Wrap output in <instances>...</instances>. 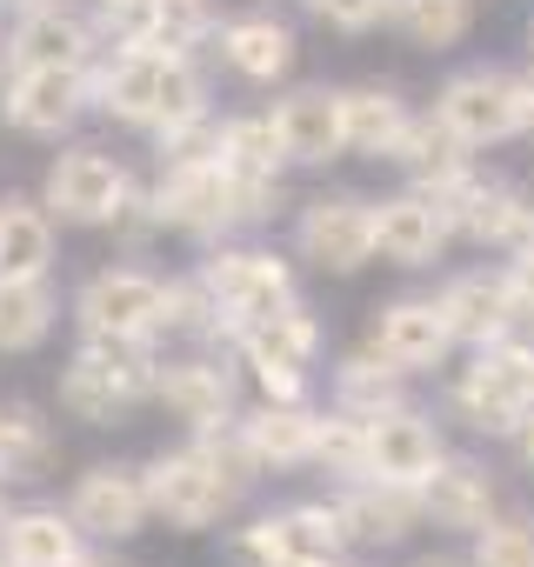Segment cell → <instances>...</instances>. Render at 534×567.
I'll return each mask as SVG.
<instances>
[{"label":"cell","instance_id":"3","mask_svg":"<svg viewBox=\"0 0 534 567\" xmlns=\"http://www.w3.org/2000/svg\"><path fill=\"white\" fill-rule=\"evenodd\" d=\"M441 408L474 441H514V427L534 414V334H507V341L468 348L448 368Z\"/></svg>","mask_w":534,"mask_h":567},{"label":"cell","instance_id":"33","mask_svg":"<svg viewBox=\"0 0 534 567\" xmlns=\"http://www.w3.org/2000/svg\"><path fill=\"white\" fill-rule=\"evenodd\" d=\"M61 328V288L48 280H0V354H41Z\"/></svg>","mask_w":534,"mask_h":567},{"label":"cell","instance_id":"22","mask_svg":"<svg viewBox=\"0 0 534 567\" xmlns=\"http://www.w3.org/2000/svg\"><path fill=\"white\" fill-rule=\"evenodd\" d=\"M434 301H441V315H448L461 354H468V348H487V341H507V334H527L501 260H494V267H461V274H448L441 288H434Z\"/></svg>","mask_w":534,"mask_h":567},{"label":"cell","instance_id":"51","mask_svg":"<svg viewBox=\"0 0 534 567\" xmlns=\"http://www.w3.org/2000/svg\"><path fill=\"white\" fill-rule=\"evenodd\" d=\"M0 567H14V560H8V554H0Z\"/></svg>","mask_w":534,"mask_h":567},{"label":"cell","instance_id":"6","mask_svg":"<svg viewBox=\"0 0 534 567\" xmlns=\"http://www.w3.org/2000/svg\"><path fill=\"white\" fill-rule=\"evenodd\" d=\"M321 348H328V328H321V315H315L308 295H301V301H288L281 315L240 328L234 361H240L254 401H315Z\"/></svg>","mask_w":534,"mask_h":567},{"label":"cell","instance_id":"2","mask_svg":"<svg viewBox=\"0 0 534 567\" xmlns=\"http://www.w3.org/2000/svg\"><path fill=\"white\" fill-rule=\"evenodd\" d=\"M154 381H161V341L74 334V354L54 381V408L81 427H121L141 408H154Z\"/></svg>","mask_w":534,"mask_h":567},{"label":"cell","instance_id":"7","mask_svg":"<svg viewBox=\"0 0 534 567\" xmlns=\"http://www.w3.org/2000/svg\"><path fill=\"white\" fill-rule=\"evenodd\" d=\"M288 247L301 267L328 274V280H355L368 274L381 254H374V194H355V187H321V194H301L295 214H288Z\"/></svg>","mask_w":534,"mask_h":567},{"label":"cell","instance_id":"8","mask_svg":"<svg viewBox=\"0 0 534 567\" xmlns=\"http://www.w3.org/2000/svg\"><path fill=\"white\" fill-rule=\"evenodd\" d=\"M74 334H127V341H167V274L134 267V260H107L94 267L74 301Z\"/></svg>","mask_w":534,"mask_h":567},{"label":"cell","instance_id":"45","mask_svg":"<svg viewBox=\"0 0 534 567\" xmlns=\"http://www.w3.org/2000/svg\"><path fill=\"white\" fill-rule=\"evenodd\" d=\"M401 567H468V554H434V547H428V554H414V560H401Z\"/></svg>","mask_w":534,"mask_h":567},{"label":"cell","instance_id":"29","mask_svg":"<svg viewBox=\"0 0 534 567\" xmlns=\"http://www.w3.org/2000/svg\"><path fill=\"white\" fill-rule=\"evenodd\" d=\"M61 254V220L41 194H0V280H48Z\"/></svg>","mask_w":534,"mask_h":567},{"label":"cell","instance_id":"32","mask_svg":"<svg viewBox=\"0 0 534 567\" xmlns=\"http://www.w3.org/2000/svg\"><path fill=\"white\" fill-rule=\"evenodd\" d=\"M481 21V0H388V34L414 54H454Z\"/></svg>","mask_w":534,"mask_h":567},{"label":"cell","instance_id":"39","mask_svg":"<svg viewBox=\"0 0 534 567\" xmlns=\"http://www.w3.org/2000/svg\"><path fill=\"white\" fill-rule=\"evenodd\" d=\"M301 8H308L315 28H328L341 41H361L374 28H388V0H301Z\"/></svg>","mask_w":534,"mask_h":567},{"label":"cell","instance_id":"26","mask_svg":"<svg viewBox=\"0 0 534 567\" xmlns=\"http://www.w3.org/2000/svg\"><path fill=\"white\" fill-rule=\"evenodd\" d=\"M388 167H394L408 187H428V194L441 200V194H454V187L481 167V154H474L461 134H448V127L434 121V107H421V114L401 127V141H394Z\"/></svg>","mask_w":534,"mask_h":567},{"label":"cell","instance_id":"17","mask_svg":"<svg viewBox=\"0 0 534 567\" xmlns=\"http://www.w3.org/2000/svg\"><path fill=\"white\" fill-rule=\"evenodd\" d=\"M454 240V220L448 207L428 194V187H394V194H374V254L381 267H401V274H421V267H441Z\"/></svg>","mask_w":534,"mask_h":567},{"label":"cell","instance_id":"13","mask_svg":"<svg viewBox=\"0 0 534 567\" xmlns=\"http://www.w3.org/2000/svg\"><path fill=\"white\" fill-rule=\"evenodd\" d=\"M361 341H368L381 361H394L401 374H414V381L448 374V368L461 361V341H454V328H448V315H441L434 295H394V301H374Z\"/></svg>","mask_w":534,"mask_h":567},{"label":"cell","instance_id":"14","mask_svg":"<svg viewBox=\"0 0 534 567\" xmlns=\"http://www.w3.org/2000/svg\"><path fill=\"white\" fill-rule=\"evenodd\" d=\"M68 514L81 520L88 540H101V547H127L134 534L154 527L147 467H141V461H88V467L68 481Z\"/></svg>","mask_w":534,"mask_h":567},{"label":"cell","instance_id":"12","mask_svg":"<svg viewBox=\"0 0 534 567\" xmlns=\"http://www.w3.org/2000/svg\"><path fill=\"white\" fill-rule=\"evenodd\" d=\"M154 214H161V234H181L194 247H214V240H234V167L227 161H174V167H154Z\"/></svg>","mask_w":534,"mask_h":567},{"label":"cell","instance_id":"1","mask_svg":"<svg viewBox=\"0 0 534 567\" xmlns=\"http://www.w3.org/2000/svg\"><path fill=\"white\" fill-rule=\"evenodd\" d=\"M94 114L127 134H167L181 121L214 114V81L201 54H101L94 61Z\"/></svg>","mask_w":534,"mask_h":567},{"label":"cell","instance_id":"16","mask_svg":"<svg viewBox=\"0 0 534 567\" xmlns=\"http://www.w3.org/2000/svg\"><path fill=\"white\" fill-rule=\"evenodd\" d=\"M448 220H454V240L474 247V254H514V247H534V194L521 181H501V174H468L454 194H441Z\"/></svg>","mask_w":534,"mask_h":567},{"label":"cell","instance_id":"4","mask_svg":"<svg viewBox=\"0 0 534 567\" xmlns=\"http://www.w3.org/2000/svg\"><path fill=\"white\" fill-rule=\"evenodd\" d=\"M194 274L207 280V295L220 301L234 341H240V328H254L267 315H281L288 301H301V260H295V247H260L254 234L201 247Z\"/></svg>","mask_w":534,"mask_h":567},{"label":"cell","instance_id":"41","mask_svg":"<svg viewBox=\"0 0 534 567\" xmlns=\"http://www.w3.org/2000/svg\"><path fill=\"white\" fill-rule=\"evenodd\" d=\"M107 234H114V247H127V254H141V247L161 234V214H154V187H147V181H134V187L121 194V207H114Z\"/></svg>","mask_w":534,"mask_h":567},{"label":"cell","instance_id":"48","mask_svg":"<svg viewBox=\"0 0 534 567\" xmlns=\"http://www.w3.org/2000/svg\"><path fill=\"white\" fill-rule=\"evenodd\" d=\"M288 567H355V554H341V560H288Z\"/></svg>","mask_w":534,"mask_h":567},{"label":"cell","instance_id":"10","mask_svg":"<svg viewBox=\"0 0 534 567\" xmlns=\"http://www.w3.org/2000/svg\"><path fill=\"white\" fill-rule=\"evenodd\" d=\"M434 121L448 134H461L474 154H494V147L521 141V74L514 68H494V61L454 68L434 87Z\"/></svg>","mask_w":534,"mask_h":567},{"label":"cell","instance_id":"36","mask_svg":"<svg viewBox=\"0 0 534 567\" xmlns=\"http://www.w3.org/2000/svg\"><path fill=\"white\" fill-rule=\"evenodd\" d=\"M328 487H348V481H368V421L321 401V434H315V467Z\"/></svg>","mask_w":534,"mask_h":567},{"label":"cell","instance_id":"30","mask_svg":"<svg viewBox=\"0 0 534 567\" xmlns=\"http://www.w3.org/2000/svg\"><path fill=\"white\" fill-rule=\"evenodd\" d=\"M61 467V427L34 401H0V474L14 487H34Z\"/></svg>","mask_w":534,"mask_h":567},{"label":"cell","instance_id":"19","mask_svg":"<svg viewBox=\"0 0 534 567\" xmlns=\"http://www.w3.org/2000/svg\"><path fill=\"white\" fill-rule=\"evenodd\" d=\"M214 61L234 81H247V87H288L295 81V61H301V34L275 8H247V14H227L220 21Z\"/></svg>","mask_w":534,"mask_h":567},{"label":"cell","instance_id":"34","mask_svg":"<svg viewBox=\"0 0 534 567\" xmlns=\"http://www.w3.org/2000/svg\"><path fill=\"white\" fill-rule=\"evenodd\" d=\"M220 161L234 174H260V181H288V147H281V127L267 107L254 114H220Z\"/></svg>","mask_w":534,"mask_h":567},{"label":"cell","instance_id":"11","mask_svg":"<svg viewBox=\"0 0 534 567\" xmlns=\"http://www.w3.org/2000/svg\"><path fill=\"white\" fill-rule=\"evenodd\" d=\"M127 187H134V167H127L121 154H107V147H94V141H74V147H61V154L48 161V174H41V207H48L61 227L107 234V220H114V207H121Z\"/></svg>","mask_w":534,"mask_h":567},{"label":"cell","instance_id":"31","mask_svg":"<svg viewBox=\"0 0 534 567\" xmlns=\"http://www.w3.org/2000/svg\"><path fill=\"white\" fill-rule=\"evenodd\" d=\"M408 388H414V374H401L394 361H381L368 341H361V348H348V354L328 368V401H335V408H348V414H361V421H374V414L401 408V401H408Z\"/></svg>","mask_w":534,"mask_h":567},{"label":"cell","instance_id":"25","mask_svg":"<svg viewBox=\"0 0 534 567\" xmlns=\"http://www.w3.org/2000/svg\"><path fill=\"white\" fill-rule=\"evenodd\" d=\"M240 434H247L260 474H308L315 434H321V401H254V408H240Z\"/></svg>","mask_w":534,"mask_h":567},{"label":"cell","instance_id":"43","mask_svg":"<svg viewBox=\"0 0 534 567\" xmlns=\"http://www.w3.org/2000/svg\"><path fill=\"white\" fill-rule=\"evenodd\" d=\"M507 447H514V461H521V474H534V414H527V421L514 427V441H507Z\"/></svg>","mask_w":534,"mask_h":567},{"label":"cell","instance_id":"38","mask_svg":"<svg viewBox=\"0 0 534 567\" xmlns=\"http://www.w3.org/2000/svg\"><path fill=\"white\" fill-rule=\"evenodd\" d=\"M227 567H288V540H281V514L267 507L240 527H227Z\"/></svg>","mask_w":534,"mask_h":567},{"label":"cell","instance_id":"42","mask_svg":"<svg viewBox=\"0 0 534 567\" xmlns=\"http://www.w3.org/2000/svg\"><path fill=\"white\" fill-rule=\"evenodd\" d=\"M501 274H507V288H514L521 328L534 334V247H514V254H501Z\"/></svg>","mask_w":534,"mask_h":567},{"label":"cell","instance_id":"47","mask_svg":"<svg viewBox=\"0 0 534 567\" xmlns=\"http://www.w3.org/2000/svg\"><path fill=\"white\" fill-rule=\"evenodd\" d=\"M34 8H48V0H0V14H8V21H21V14H34Z\"/></svg>","mask_w":534,"mask_h":567},{"label":"cell","instance_id":"23","mask_svg":"<svg viewBox=\"0 0 534 567\" xmlns=\"http://www.w3.org/2000/svg\"><path fill=\"white\" fill-rule=\"evenodd\" d=\"M421 514L434 534H454V540H474L494 514H501V481L481 454H448L428 481H421Z\"/></svg>","mask_w":534,"mask_h":567},{"label":"cell","instance_id":"49","mask_svg":"<svg viewBox=\"0 0 534 567\" xmlns=\"http://www.w3.org/2000/svg\"><path fill=\"white\" fill-rule=\"evenodd\" d=\"M0 81H8V14H0Z\"/></svg>","mask_w":534,"mask_h":567},{"label":"cell","instance_id":"28","mask_svg":"<svg viewBox=\"0 0 534 567\" xmlns=\"http://www.w3.org/2000/svg\"><path fill=\"white\" fill-rule=\"evenodd\" d=\"M94 540L81 534V520L68 514V501H21L8 534H0V554L14 567H74Z\"/></svg>","mask_w":534,"mask_h":567},{"label":"cell","instance_id":"15","mask_svg":"<svg viewBox=\"0 0 534 567\" xmlns=\"http://www.w3.org/2000/svg\"><path fill=\"white\" fill-rule=\"evenodd\" d=\"M94 114V68H8L0 121L28 141H68Z\"/></svg>","mask_w":534,"mask_h":567},{"label":"cell","instance_id":"9","mask_svg":"<svg viewBox=\"0 0 534 567\" xmlns=\"http://www.w3.org/2000/svg\"><path fill=\"white\" fill-rule=\"evenodd\" d=\"M240 361L227 348H181V354H161V381H154V408L181 427V434H201V427H227L240 421Z\"/></svg>","mask_w":534,"mask_h":567},{"label":"cell","instance_id":"44","mask_svg":"<svg viewBox=\"0 0 534 567\" xmlns=\"http://www.w3.org/2000/svg\"><path fill=\"white\" fill-rule=\"evenodd\" d=\"M521 141L534 147V68H521Z\"/></svg>","mask_w":534,"mask_h":567},{"label":"cell","instance_id":"20","mask_svg":"<svg viewBox=\"0 0 534 567\" xmlns=\"http://www.w3.org/2000/svg\"><path fill=\"white\" fill-rule=\"evenodd\" d=\"M101 54V21L81 0H48V8L8 21V68H94Z\"/></svg>","mask_w":534,"mask_h":567},{"label":"cell","instance_id":"5","mask_svg":"<svg viewBox=\"0 0 534 567\" xmlns=\"http://www.w3.org/2000/svg\"><path fill=\"white\" fill-rule=\"evenodd\" d=\"M141 467H147V494H154V520H161L167 534H214V527H227V520L240 514V501H247V487H240L194 434L174 441V447H161V454H147Z\"/></svg>","mask_w":534,"mask_h":567},{"label":"cell","instance_id":"50","mask_svg":"<svg viewBox=\"0 0 534 567\" xmlns=\"http://www.w3.org/2000/svg\"><path fill=\"white\" fill-rule=\"evenodd\" d=\"M527 68H534V21H527Z\"/></svg>","mask_w":534,"mask_h":567},{"label":"cell","instance_id":"37","mask_svg":"<svg viewBox=\"0 0 534 567\" xmlns=\"http://www.w3.org/2000/svg\"><path fill=\"white\" fill-rule=\"evenodd\" d=\"M468 567H534V514L527 507H501L468 540Z\"/></svg>","mask_w":534,"mask_h":567},{"label":"cell","instance_id":"21","mask_svg":"<svg viewBox=\"0 0 534 567\" xmlns=\"http://www.w3.org/2000/svg\"><path fill=\"white\" fill-rule=\"evenodd\" d=\"M448 454H454V447H448L441 421H434L428 408H414V401H401V408H388V414L368 421V474H374V481L421 487Z\"/></svg>","mask_w":534,"mask_h":567},{"label":"cell","instance_id":"35","mask_svg":"<svg viewBox=\"0 0 534 567\" xmlns=\"http://www.w3.org/2000/svg\"><path fill=\"white\" fill-rule=\"evenodd\" d=\"M275 514H281L288 560H341V554H355L348 520H341V507H335V487H328L321 501H288V507H275Z\"/></svg>","mask_w":534,"mask_h":567},{"label":"cell","instance_id":"46","mask_svg":"<svg viewBox=\"0 0 534 567\" xmlns=\"http://www.w3.org/2000/svg\"><path fill=\"white\" fill-rule=\"evenodd\" d=\"M14 507H21V501H14V481H8V474H0V534H8V520H14Z\"/></svg>","mask_w":534,"mask_h":567},{"label":"cell","instance_id":"27","mask_svg":"<svg viewBox=\"0 0 534 567\" xmlns=\"http://www.w3.org/2000/svg\"><path fill=\"white\" fill-rule=\"evenodd\" d=\"M408 121H414V107H408V94H401L394 81H348V87H341L348 161H374V167H388V154H394V141H401Z\"/></svg>","mask_w":534,"mask_h":567},{"label":"cell","instance_id":"40","mask_svg":"<svg viewBox=\"0 0 534 567\" xmlns=\"http://www.w3.org/2000/svg\"><path fill=\"white\" fill-rule=\"evenodd\" d=\"M174 161H220V114H201V121L154 134V167H174Z\"/></svg>","mask_w":534,"mask_h":567},{"label":"cell","instance_id":"24","mask_svg":"<svg viewBox=\"0 0 534 567\" xmlns=\"http://www.w3.org/2000/svg\"><path fill=\"white\" fill-rule=\"evenodd\" d=\"M335 507H341V520H348L355 554H394V547H408V540L428 527L421 487H394V481H374V474L335 487Z\"/></svg>","mask_w":534,"mask_h":567},{"label":"cell","instance_id":"18","mask_svg":"<svg viewBox=\"0 0 534 567\" xmlns=\"http://www.w3.org/2000/svg\"><path fill=\"white\" fill-rule=\"evenodd\" d=\"M275 127L288 147L295 174H328L335 161H348V134H341V87L328 81H288L275 87Z\"/></svg>","mask_w":534,"mask_h":567}]
</instances>
